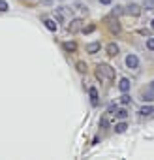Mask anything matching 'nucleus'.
<instances>
[{
    "label": "nucleus",
    "instance_id": "f257e3e1",
    "mask_svg": "<svg viewBox=\"0 0 154 160\" xmlns=\"http://www.w3.org/2000/svg\"><path fill=\"white\" fill-rule=\"evenodd\" d=\"M96 77L100 79V81H102V79H115V70L109 64H98Z\"/></svg>",
    "mask_w": 154,
    "mask_h": 160
},
{
    "label": "nucleus",
    "instance_id": "f03ea898",
    "mask_svg": "<svg viewBox=\"0 0 154 160\" xmlns=\"http://www.w3.org/2000/svg\"><path fill=\"white\" fill-rule=\"evenodd\" d=\"M126 66L132 68V70H137V66H139V58H137L135 55H128V57H126Z\"/></svg>",
    "mask_w": 154,
    "mask_h": 160
},
{
    "label": "nucleus",
    "instance_id": "7ed1b4c3",
    "mask_svg": "<svg viewBox=\"0 0 154 160\" xmlns=\"http://www.w3.org/2000/svg\"><path fill=\"white\" fill-rule=\"evenodd\" d=\"M81 25H83V21H81V19H73V21L70 23V27H68V30H70L71 34H75L77 30H79V28H81Z\"/></svg>",
    "mask_w": 154,
    "mask_h": 160
},
{
    "label": "nucleus",
    "instance_id": "20e7f679",
    "mask_svg": "<svg viewBox=\"0 0 154 160\" xmlns=\"http://www.w3.org/2000/svg\"><path fill=\"white\" fill-rule=\"evenodd\" d=\"M126 13H128V15H133V17H137V15L141 13V8H139L137 4H130V6H126Z\"/></svg>",
    "mask_w": 154,
    "mask_h": 160
},
{
    "label": "nucleus",
    "instance_id": "39448f33",
    "mask_svg": "<svg viewBox=\"0 0 154 160\" xmlns=\"http://www.w3.org/2000/svg\"><path fill=\"white\" fill-rule=\"evenodd\" d=\"M130 87H132V83H130V79L122 77L120 81H118V89H120L122 92H128V91H130Z\"/></svg>",
    "mask_w": 154,
    "mask_h": 160
},
{
    "label": "nucleus",
    "instance_id": "423d86ee",
    "mask_svg": "<svg viewBox=\"0 0 154 160\" xmlns=\"http://www.w3.org/2000/svg\"><path fill=\"white\" fill-rule=\"evenodd\" d=\"M109 30L111 32H115V34H118L120 32V25H118V21L115 19V21H109Z\"/></svg>",
    "mask_w": 154,
    "mask_h": 160
},
{
    "label": "nucleus",
    "instance_id": "0eeeda50",
    "mask_svg": "<svg viewBox=\"0 0 154 160\" xmlns=\"http://www.w3.org/2000/svg\"><path fill=\"white\" fill-rule=\"evenodd\" d=\"M107 55H111V57L118 55V45H117V43H109V45H107Z\"/></svg>",
    "mask_w": 154,
    "mask_h": 160
},
{
    "label": "nucleus",
    "instance_id": "6e6552de",
    "mask_svg": "<svg viewBox=\"0 0 154 160\" xmlns=\"http://www.w3.org/2000/svg\"><path fill=\"white\" fill-rule=\"evenodd\" d=\"M96 51H100V42H94V43H90L87 47V53H90V55H94Z\"/></svg>",
    "mask_w": 154,
    "mask_h": 160
},
{
    "label": "nucleus",
    "instance_id": "1a4fd4ad",
    "mask_svg": "<svg viewBox=\"0 0 154 160\" xmlns=\"http://www.w3.org/2000/svg\"><path fill=\"white\" fill-rule=\"evenodd\" d=\"M89 94H90V100H92V106H98V91L92 87L90 91H89Z\"/></svg>",
    "mask_w": 154,
    "mask_h": 160
},
{
    "label": "nucleus",
    "instance_id": "9d476101",
    "mask_svg": "<svg viewBox=\"0 0 154 160\" xmlns=\"http://www.w3.org/2000/svg\"><path fill=\"white\" fill-rule=\"evenodd\" d=\"M139 113H141L143 117H148V115H152V113H154V108H150V106H145V108H141V109H139Z\"/></svg>",
    "mask_w": 154,
    "mask_h": 160
},
{
    "label": "nucleus",
    "instance_id": "9b49d317",
    "mask_svg": "<svg viewBox=\"0 0 154 160\" xmlns=\"http://www.w3.org/2000/svg\"><path fill=\"white\" fill-rule=\"evenodd\" d=\"M43 23H45V27H47V28H49V30H53V32H55V30H56V28H58V27H56V23H55V21H53V19H45V21H43Z\"/></svg>",
    "mask_w": 154,
    "mask_h": 160
},
{
    "label": "nucleus",
    "instance_id": "f8f14e48",
    "mask_svg": "<svg viewBox=\"0 0 154 160\" xmlns=\"http://www.w3.org/2000/svg\"><path fill=\"white\" fill-rule=\"evenodd\" d=\"M126 128H128L126 122H118V124L115 126V132H117V134H122V132H126Z\"/></svg>",
    "mask_w": 154,
    "mask_h": 160
},
{
    "label": "nucleus",
    "instance_id": "ddd939ff",
    "mask_svg": "<svg viewBox=\"0 0 154 160\" xmlns=\"http://www.w3.org/2000/svg\"><path fill=\"white\" fill-rule=\"evenodd\" d=\"M62 47H64L66 51H75V49H77V45H75L73 42H66V43H62Z\"/></svg>",
    "mask_w": 154,
    "mask_h": 160
},
{
    "label": "nucleus",
    "instance_id": "4468645a",
    "mask_svg": "<svg viewBox=\"0 0 154 160\" xmlns=\"http://www.w3.org/2000/svg\"><path fill=\"white\" fill-rule=\"evenodd\" d=\"M115 115H117L118 119H126V117H128V111H126V109H115Z\"/></svg>",
    "mask_w": 154,
    "mask_h": 160
},
{
    "label": "nucleus",
    "instance_id": "2eb2a0df",
    "mask_svg": "<svg viewBox=\"0 0 154 160\" xmlns=\"http://www.w3.org/2000/svg\"><path fill=\"white\" fill-rule=\"evenodd\" d=\"M143 102H154V92H143Z\"/></svg>",
    "mask_w": 154,
    "mask_h": 160
},
{
    "label": "nucleus",
    "instance_id": "dca6fc26",
    "mask_svg": "<svg viewBox=\"0 0 154 160\" xmlns=\"http://www.w3.org/2000/svg\"><path fill=\"white\" fill-rule=\"evenodd\" d=\"M77 70H79L81 73H83V72H87V64H85V62H77Z\"/></svg>",
    "mask_w": 154,
    "mask_h": 160
},
{
    "label": "nucleus",
    "instance_id": "f3484780",
    "mask_svg": "<svg viewBox=\"0 0 154 160\" xmlns=\"http://www.w3.org/2000/svg\"><path fill=\"white\" fill-rule=\"evenodd\" d=\"M120 104H124V106L130 104V96H128V94H122V96H120Z\"/></svg>",
    "mask_w": 154,
    "mask_h": 160
},
{
    "label": "nucleus",
    "instance_id": "a211bd4d",
    "mask_svg": "<svg viewBox=\"0 0 154 160\" xmlns=\"http://www.w3.org/2000/svg\"><path fill=\"white\" fill-rule=\"evenodd\" d=\"M10 6H8V2H4V0H0V12H6Z\"/></svg>",
    "mask_w": 154,
    "mask_h": 160
},
{
    "label": "nucleus",
    "instance_id": "6ab92c4d",
    "mask_svg": "<svg viewBox=\"0 0 154 160\" xmlns=\"http://www.w3.org/2000/svg\"><path fill=\"white\" fill-rule=\"evenodd\" d=\"M100 126H102V128H107V126H109V122H107V119H105V117H102V119H100Z\"/></svg>",
    "mask_w": 154,
    "mask_h": 160
},
{
    "label": "nucleus",
    "instance_id": "aec40b11",
    "mask_svg": "<svg viewBox=\"0 0 154 160\" xmlns=\"http://www.w3.org/2000/svg\"><path fill=\"white\" fill-rule=\"evenodd\" d=\"M147 47H148L150 51H154V38H148V42H147Z\"/></svg>",
    "mask_w": 154,
    "mask_h": 160
},
{
    "label": "nucleus",
    "instance_id": "412c9836",
    "mask_svg": "<svg viewBox=\"0 0 154 160\" xmlns=\"http://www.w3.org/2000/svg\"><path fill=\"white\" fill-rule=\"evenodd\" d=\"M94 28H96V27H94V25H89V27H87V28H83V32H85V34H90V32H92V30H94Z\"/></svg>",
    "mask_w": 154,
    "mask_h": 160
},
{
    "label": "nucleus",
    "instance_id": "4be33fe9",
    "mask_svg": "<svg viewBox=\"0 0 154 160\" xmlns=\"http://www.w3.org/2000/svg\"><path fill=\"white\" fill-rule=\"evenodd\" d=\"M122 13V8L120 6H115V10H113V15H120Z\"/></svg>",
    "mask_w": 154,
    "mask_h": 160
},
{
    "label": "nucleus",
    "instance_id": "5701e85b",
    "mask_svg": "<svg viewBox=\"0 0 154 160\" xmlns=\"http://www.w3.org/2000/svg\"><path fill=\"white\" fill-rule=\"evenodd\" d=\"M100 2H102V4H105V6H107V4H111V0H100Z\"/></svg>",
    "mask_w": 154,
    "mask_h": 160
},
{
    "label": "nucleus",
    "instance_id": "b1692460",
    "mask_svg": "<svg viewBox=\"0 0 154 160\" xmlns=\"http://www.w3.org/2000/svg\"><path fill=\"white\" fill-rule=\"evenodd\" d=\"M150 91H152V92H154V81H152V85H150Z\"/></svg>",
    "mask_w": 154,
    "mask_h": 160
},
{
    "label": "nucleus",
    "instance_id": "393cba45",
    "mask_svg": "<svg viewBox=\"0 0 154 160\" xmlns=\"http://www.w3.org/2000/svg\"><path fill=\"white\" fill-rule=\"evenodd\" d=\"M150 28H152V30H154V19H152V23H150Z\"/></svg>",
    "mask_w": 154,
    "mask_h": 160
}]
</instances>
